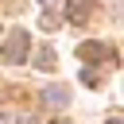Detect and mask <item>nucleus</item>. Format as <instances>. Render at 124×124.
Instances as JSON below:
<instances>
[{
	"label": "nucleus",
	"instance_id": "20e7f679",
	"mask_svg": "<svg viewBox=\"0 0 124 124\" xmlns=\"http://www.w3.org/2000/svg\"><path fill=\"white\" fill-rule=\"evenodd\" d=\"M89 8H93V0H70V8H66V16H70L74 23H85V16H89Z\"/></svg>",
	"mask_w": 124,
	"mask_h": 124
},
{
	"label": "nucleus",
	"instance_id": "423d86ee",
	"mask_svg": "<svg viewBox=\"0 0 124 124\" xmlns=\"http://www.w3.org/2000/svg\"><path fill=\"white\" fill-rule=\"evenodd\" d=\"M81 81H85V85H97V81H101V74H97V70H89V66H85V70H81Z\"/></svg>",
	"mask_w": 124,
	"mask_h": 124
},
{
	"label": "nucleus",
	"instance_id": "f03ea898",
	"mask_svg": "<svg viewBox=\"0 0 124 124\" xmlns=\"http://www.w3.org/2000/svg\"><path fill=\"white\" fill-rule=\"evenodd\" d=\"M43 97H46V105H54V108H66V105H70V89H66V85H50V89H43Z\"/></svg>",
	"mask_w": 124,
	"mask_h": 124
},
{
	"label": "nucleus",
	"instance_id": "39448f33",
	"mask_svg": "<svg viewBox=\"0 0 124 124\" xmlns=\"http://www.w3.org/2000/svg\"><path fill=\"white\" fill-rule=\"evenodd\" d=\"M35 66H39V70H54V66H58V62H54V50H50V46H39V50H35Z\"/></svg>",
	"mask_w": 124,
	"mask_h": 124
},
{
	"label": "nucleus",
	"instance_id": "0eeeda50",
	"mask_svg": "<svg viewBox=\"0 0 124 124\" xmlns=\"http://www.w3.org/2000/svg\"><path fill=\"white\" fill-rule=\"evenodd\" d=\"M108 124H124V120H108Z\"/></svg>",
	"mask_w": 124,
	"mask_h": 124
},
{
	"label": "nucleus",
	"instance_id": "6e6552de",
	"mask_svg": "<svg viewBox=\"0 0 124 124\" xmlns=\"http://www.w3.org/2000/svg\"><path fill=\"white\" fill-rule=\"evenodd\" d=\"M39 4H50V0H39Z\"/></svg>",
	"mask_w": 124,
	"mask_h": 124
},
{
	"label": "nucleus",
	"instance_id": "7ed1b4c3",
	"mask_svg": "<svg viewBox=\"0 0 124 124\" xmlns=\"http://www.w3.org/2000/svg\"><path fill=\"white\" fill-rule=\"evenodd\" d=\"M78 54H81V58H112V50H108L105 43H81Z\"/></svg>",
	"mask_w": 124,
	"mask_h": 124
},
{
	"label": "nucleus",
	"instance_id": "1a4fd4ad",
	"mask_svg": "<svg viewBox=\"0 0 124 124\" xmlns=\"http://www.w3.org/2000/svg\"><path fill=\"white\" fill-rule=\"evenodd\" d=\"M50 124H62V120H50Z\"/></svg>",
	"mask_w": 124,
	"mask_h": 124
},
{
	"label": "nucleus",
	"instance_id": "f257e3e1",
	"mask_svg": "<svg viewBox=\"0 0 124 124\" xmlns=\"http://www.w3.org/2000/svg\"><path fill=\"white\" fill-rule=\"evenodd\" d=\"M27 50H31V31H23V27L8 31V39L0 43V58H4V62H23Z\"/></svg>",
	"mask_w": 124,
	"mask_h": 124
}]
</instances>
